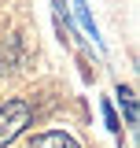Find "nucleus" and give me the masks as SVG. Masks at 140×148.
<instances>
[{
  "label": "nucleus",
  "instance_id": "1",
  "mask_svg": "<svg viewBox=\"0 0 140 148\" xmlns=\"http://www.w3.org/2000/svg\"><path fill=\"white\" fill-rule=\"evenodd\" d=\"M30 122H33V108L26 100H7L0 108V148H7Z\"/></svg>",
  "mask_w": 140,
  "mask_h": 148
},
{
  "label": "nucleus",
  "instance_id": "2",
  "mask_svg": "<svg viewBox=\"0 0 140 148\" xmlns=\"http://www.w3.org/2000/svg\"><path fill=\"white\" fill-rule=\"evenodd\" d=\"M30 148H77V141L70 137V133H41V137H33L30 141Z\"/></svg>",
  "mask_w": 140,
  "mask_h": 148
},
{
  "label": "nucleus",
  "instance_id": "3",
  "mask_svg": "<svg viewBox=\"0 0 140 148\" xmlns=\"http://www.w3.org/2000/svg\"><path fill=\"white\" fill-rule=\"evenodd\" d=\"M118 100H122V108H125V122L137 126V100H133V89H129V85H118Z\"/></svg>",
  "mask_w": 140,
  "mask_h": 148
},
{
  "label": "nucleus",
  "instance_id": "4",
  "mask_svg": "<svg viewBox=\"0 0 140 148\" xmlns=\"http://www.w3.org/2000/svg\"><path fill=\"white\" fill-rule=\"evenodd\" d=\"M103 119H107L111 130H118V119H114V108H111V104H103Z\"/></svg>",
  "mask_w": 140,
  "mask_h": 148
}]
</instances>
